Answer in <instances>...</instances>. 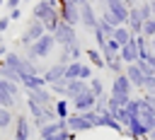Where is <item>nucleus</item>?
Returning a JSON list of instances; mask_svg holds the SVG:
<instances>
[{
  "label": "nucleus",
  "instance_id": "nucleus-2",
  "mask_svg": "<svg viewBox=\"0 0 155 140\" xmlns=\"http://www.w3.org/2000/svg\"><path fill=\"white\" fill-rule=\"evenodd\" d=\"M133 89H136V87H133V84H131V80L126 77V72H121V75H114V77H111L109 97H111L119 106H126V104L133 99V97H131V94H133Z\"/></svg>",
  "mask_w": 155,
  "mask_h": 140
},
{
  "label": "nucleus",
  "instance_id": "nucleus-44",
  "mask_svg": "<svg viewBox=\"0 0 155 140\" xmlns=\"http://www.w3.org/2000/svg\"><path fill=\"white\" fill-rule=\"evenodd\" d=\"M148 138H150V140H155V130H150V133H148Z\"/></svg>",
  "mask_w": 155,
  "mask_h": 140
},
{
  "label": "nucleus",
  "instance_id": "nucleus-30",
  "mask_svg": "<svg viewBox=\"0 0 155 140\" xmlns=\"http://www.w3.org/2000/svg\"><path fill=\"white\" fill-rule=\"evenodd\" d=\"M65 87H68V80H61V82H53V84H48V89H51L56 97H65Z\"/></svg>",
  "mask_w": 155,
  "mask_h": 140
},
{
  "label": "nucleus",
  "instance_id": "nucleus-17",
  "mask_svg": "<svg viewBox=\"0 0 155 140\" xmlns=\"http://www.w3.org/2000/svg\"><path fill=\"white\" fill-rule=\"evenodd\" d=\"M124 72H126V77L131 80V84H133L136 89H140V92L145 89V75H143V70H140L136 63H133V65H126Z\"/></svg>",
  "mask_w": 155,
  "mask_h": 140
},
{
  "label": "nucleus",
  "instance_id": "nucleus-45",
  "mask_svg": "<svg viewBox=\"0 0 155 140\" xmlns=\"http://www.w3.org/2000/svg\"><path fill=\"white\" fill-rule=\"evenodd\" d=\"M150 7H153V17H155V0H150Z\"/></svg>",
  "mask_w": 155,
  "mask_h": 140
},
{
  "label": "nucleus",
  "instance_id": "nucleus-34",
  "mask_svg": "<svg viewBox=\"0 0 155 140\" xmlns=\"http://www.w3.org/2000/svg\"><path fill=\"white\" fill-rule=\"evenodd\" d=\"M107 106H109V94H102V97H97L94 111H97V113H104V111H107Z\"/></svg>",
  "mask_w": 155,
  "mask_h": 140
},
{
  "label": "nucleus",
  "instance_id": "nucleus-32",
  "mask_svg": "<svg viewBox=\"0 0 155 140\" xmlns=\"http://www.w3.org/2000/svg\"><path fill=\"white\" fill-rule=\"evenodd\" d=\"M143 36H148V39H155V17L143 22Z\"/></svg>",
  "mask_w": 155,
  "mask_h": 140
},
{
  "label": "nucleus",
  "instance_id": "nucleus-47",
  "mask_svg": "<svg viewBox=\"0 0 155 140\" xmlns=\"http://www.w3.org/2000/svg\"><path fill=\"white\" fill-rule=\"evenodd\" d=\"M48 2H53V5H61V0H48Z\"/></svg>",
  "mask_w": 155,
  "mask_h": 140
},
{
  "label": "nucleus",
  "instance_id": "nucleus-31",
  "mask_svg": "<svg viewBox=\"0 0 155 140\" xmlns=\"http://www.w3.org/2000/svg\"><path fill=\"white\" fill-rule=\"evenodd\" d=\"M114 118L126 128V126H128V121H131V113H128V109H126V106H121V109L116 111V116H114Z\"/></svg>",
  "mask_w": 155,
  "mask_h": 140
},
{
  "label": "nucleus",
  "instance_id": "nucleus-27",
  "mask_svg": "<svg viewBox=\"0 0 155 140\" xmlns=\"http://www.w3.org/2000/svg\"><path fill=\"white\" fill-rule=\"evenodd\" d=\"M0 77H2V80H10V82H19V75H17L5 60H0Z\"/></svg>",
  "mask_w": 155,
  "mask_h": 140
},
{
  "label": "nucleus",
  "instance_id": "nucleus-26",
  "mask_svg": "<svg viewBox=\"0 0 155 140\" xmlns=\"http://www.w3.org/2000/svg\"><path fill=\"white\" fill-rule=\"evenodd\" d=\"M10 126H15V113H12V109L0 106V130H7Z\"/></svg>",
  "mask_w": 155,
  "mask_h": 140
},
{
  "label": "nucleus",
  "instance_id": "nucleus-46",
  "mask_svg": "<svg viewBox=\"0 0 155 140\" xmlns=\"http://www.w3.org/2000/svg\"><path fill=\"white\" fill-rule=\"evenodd\" d=\"M150 48H153V51H155V39H150Z\"/></svg>",
  "mask_w": 155,
  "mask_h": 140
},
{
  "label": "nucleus",
  "instance_id": "nucleus-40",
  "mask_svg": "<svg viewBox=\"0 0 155 140\" xmlns=\"http://www.w3.org/2000/svg\"><path fill=\"white\" fill-rule=\"evenodd\" d=\"M143 97H145V99H148V101H150V106H153V109H155V89H153V92H145V94H143Z\"/></svg>",
  "mask_w": 155,
  "mask_h": 140
},
{
  "label": "nucleus",
  "instance_id": "nucleus-5",
  "mask_svg": "<svg viewBox=\"0 0 155 140\" xmlns=\"http://www.w3.org/2000/svg\"><path fill=\"white\" fill-rule=\"evenodd\" d=\"M92 77H94V72H92V65L90 63L73 60V63L65 65V80H85V82H90Z\"/></svg>",
  "mask_w": 155,
  "mask_h": 140
},
{
  "label": "nucleus",
  "instance_id": "nucleus-19",
  "mask_svg": "<svg viewBox=\"0 0 155 140\" xmlns=\"http://www.w3.org/2000/svg\"><path fill=\"white\" fill-rule=\"evenodd\" d=\"M90 89V84L85 80H68V87H65V99H78L80 94H85Z\"/></svg>",
  "mask_w": 155,
  "mask_h": 140
},
{
  "label": "nucleus",
  "instance_id": "nucleus-18",
  "mask_svg": "<svg viewBox=\"0 0 155 140\" xmlns=\"http://www.w3.org/2000/svg\"><path fill=\"white\" fill-rule=\"evenodd\" d=\"M97 128H109V130H114V133H119V135H124V126L109 113V111H104V113H99L97 116Z\"/></svg>",
  "mask_w": 155,
  "mask_h": 140
},
{
  "label": "nucleus",
  "instance_id": "nucleus-7",
  "mask_svg": "<svg viewBox=\"0 0 155 140\" xmlns=\"http://www.w3.org/2000/svg\"><path fill=\"white\" fill-rule=\"evenodd\" d=\"M97 24H99V14H97L94 5H92L90 0L82 2V5H80V27L87 29V31H94Z\"/></svg>",
  "mask_w": 155,
  "mask_h": 140
},
{
  "label": "nucleus",
  "instance_id": "nucleus-21",
  "mask_svg": "<svg viewBox=\"0 0 155 140\" xmlns=\"http://www.w3.org/2000/svg\"><path fill=\"white\" fill-rule=\"evenodd\" d=\"M85 58L90 60V65H94V68H99V70L107 68V60H104V56H102L99 48H85Z\"/></svg>",
  "mask_w": 155,
  "mask_h": 140
},
{
  "label": "nucleus",
  "instance_id": "nucleus-48",
  "mask_svg": "<svg viewBox=\"0 0 155 140\" xmlns=\"http://www.w3.org/2000/svg\"><path fill=\"white\" fill-rule=\"evenodd\" d=\"M22 2H29V0H22Z\"/></svg>",
  "mask_w": 155,
  "mask_h": 140
},
{
  "label": "nucleus",
  "instance_id": "nucleus-28",
  "mask_svg": "<svg viewBox=\"0 0 155 140\" xmlns=\"http://www.w3.org/2000/svg\"><path fill=\"white\" fill-rule=\"evenodd\" d=\"M107 70H109L111 75H121V72L126 70V65L121 63V58H111V60H107Z\"/></svg>",
  "mask_w": 155,
  "mask_h": 140
},
{
  "label": "nucleus",
  "instance_id": "nucleus-10",
  "mask_svg": "<svg viewBox=\"0 0 155 140\" xmlns=\"http://www.w3.org/2000/svg\"><path fill=\"white\" fill-rule=\"evenodd\" d=\"M102 10L111 12V14H114V19L119 22V27L128 22V12H131V10L124 5V0H104V7H102Z\"/></svg>",
  "mask_w": 155,
  "mask_h": 140
},
{
  "label": "nucleus",
  "instance_id": "nucleus-38",
  "mask_svg": "<svg viewBox=\"0 0 155 140\" xmlns=\"http://www.w3.org/2000/svg\"><path fill=\"white\" fill-rule=\"evenodd\" d=\"M10 24H12L10 17H0V34H5V31L10 29Z\"/></svg>",
  "mask_w": 155,
  "mask_h": 140
},
{
  "label": "nucleus",
  "instance_id": "nucleus-20",
  "mask_svg": "<svg viewBox=\"0 0 155 140\" xmlns=\"http://www.w3.org/2000/svg\"><path fill=\"white\" fill-rule=\"evenodd\" d=\"M126 27L131 29L133 36H140V34H143V17H140V10H138V7H133V10L128 12V22H126Z\"/></svg>",
  "mask_w": 155,
  "mask_h": 140
},
{
  "label": "nucleus",
  "instance_id": "nucleus-37",
  "mask_svg": "<svg viewBox=\"0 0 155 140\" xmlns=\"http://www.w3.org/2000/svg\"><path fill=\"white\" fill-rule=\"evenodd\" d=\"M10 22H17V19H22V7H17V10H10Z\"/></svg>",
  "mask_w": 155,
  "mask_h": 140
},
{
  "label": "nucleus",
  "instance_id": "nucleus-12",
  "mask_svg": "<svg viewBox=\"0 0 155 140\" xmlns=\"http://www.w3.org/2000/svg\"><path fill=\"white\" fill-rule=\"evenodd\" d=\"M27 94V99H34L36 104H41V106H53L56 104V94L48 89V87H39V89H29V92H24Z\"/></svg>",
  "mask_w": 155,
  "mask_h": 140
},
{
  "label": "nucleus",
  "instance_id": "nucleus-36",
  "mask_svg": "<svg viewBox=\"0 0 155 140\" xmlns=\"http://www.w3.org/2000/svg\"><path fill=\"white\" fill-rule=\"evenodd\" d=\"M51 140H75V133H73V130H61V133H56Z\"/></svg>",
  "mask_w": 155,
  "mask_h": 140
},
{
  "label": "nucleus",
  "instance_id": "nucleus-15",
  "mask_svg": "<svg viewBox=\"0 0 155 140\" xmlns=\"http://www.w3.org/2000/svg\"><path fill=\"white\" fill-rule=\"evenodd\" d=\"M44 80H46V84H53V82L65 80V65L63 63H53V65L44 68Z\"/></svg>",
  "mask_w": 155,
  "mask_h": 140
},
{
  "label": "nucleus",
  "instance_id": "nucleus-11",
  "mask_svg": "<svg viewBox=\"0 0 155 140\" xmlns=\"http://www.w3.org/2000/svg\"><path fill=\"white\" fill-rule=\"evenodd\" d=\"M58 12H61V22H65V24H70V27H78V24H80V5L61 2V5H58Z\"/></svg>",
  "mask_w": 155,
  "mask_h": 140
},
{
  "label": "nucleus",
  "instance_id": "nucleus-33",
  "mask_svg": "<svg viewBox=\"0 0 155 140\" xmlns=\"http://www.w3.org/2000/svg\"><path fill=\"white\" fill-rule=\"evenodd\" d=\"M138 10H140V17H143V22H145V19H153V7H150V0L140 2V5H138Z\"/></svg>",
  "mask_w": 155,
  "mask_h": 140
},
{
  "label": "nucleus",
  "instance_id": "nucleus-9",
  "mask_svg": "<svg viewBox=\"0 0 155 140\" xmlns=\"http://www.w3.org/2000/svg\"><path fill=\"white\" fill-rule=\"evenodd\" d=\"M65 121H68V130H73L75 135H78V133H85V130H94V123H92V121H90L85 113L73 111V113H70Z\"/></svg>",
  "mask_w": 155,
  "mask_h": 140
},
{
  "label": "nucleus",
  "instance_id": "nucleus-25",
  "mask_svg": "<svg viewBox=\"0 0 155 140\" xmlns=\"http://www.w3.org/2000/svg\"><path fill=\"white\" fill-rule=\"evenodd\" d=\"M119 51H121V46H119L114 39H109L107 46L102 48V56H104V60H111V58H119Z\"/></svg>",
  "mask_w": 155,
  "mask_h": 140
},
{
  "label": "nucleus",
  "instance_id": "nucleus-22",
  "mask_svg": "<svg viewBox=\"0 0 155 140\" xmlns=\"http://www.w3.org/2000/svg\"><path fill=\"white\" fill-rule=\"evenodd\" d=\"M53 109H56V116H58V121H65L73 111V106H70V99H65V97H58L56 99V104H53Z\"/></svg>",
  "mask_w": 155,
  "mask_h": 140
},
{
  "label": "nucleus",
  "instance_id": "nucleus-43",
  "mask_svg": "<svg viewBox=\"0 0 155 140\" xmlns=\"http://www.w3.org/2000/svg\"><path fill=\"white\" fill-rule=\"evenodd\" d=\"M61 2H73V5H82V2H87V0H61Z\"/></svg>",
  "mask_w": 155,
  "mask_h": 140
},
{
  "label": "nucleus",
  "instance_id": "nucleus-4",
  "mask_svg": "<svg viewBox=\"0 0 155 140\" xmlns=\"http://www.w3.org/2000/svg\"><path fill=\"white\" fill-rule=\"evenodd\" d=\"M44 34H46V27H44L39 19H34V17H31V19L27 22L24 31L19 34V46H22V48H29V46H31L36 39H41Z\"/></svg>",
  "mask_w": 155,
  "mask_h": 140
},
{
  "label": "nucleus",
  "instance_id": "nucleus-29",
  "mask_svg": "<svg viewBox=\"0 0 155 140\" xmlns=\"http://www.w3.org/2000/svg\"><path fill=\"white\" fill-rule=\"evenodd\" d=\"M87 84H90V92H92L94 97H102V94H107V92H104V82H102V77H92Z\"/></svg>",
  "mask_w": 155,
  "mask_h": 140
},
{
  "label": "nucleus",
  "instance_id": "nucleus-16",
  "mask_svg": "<svg viewBox=\"0 0 155 140\" xmlns=\"http://www.w3.org/2000/svg\"><path fill=\"white\" fill-rule=\"evenodd\" d=\"M119 58H121V63H124V65H133V63H138V46H136V41H133V39H131L126 46H121Z\"/></svg>",
  "mask_w": 155,
  "mask_h": 140
},
{
  "label": "nucleus",
  "instance_id": "nucleus-41",
  "mask_svg": "<svg viewBox=\"0 0 155 140\" xmlns=\"http://www.w3.org/2000/svg\"><path fill=\"white\" fill-rule=\"evenodd\" d=\"M7 56V46H5V41H2V34H0V60Z\"/></svg>",
  "mask_w": 155,
  "mask_h": 140
},
{
  "label": "nucleus",
  "instance_id": "nucleus-39",
  "mask_svg": "<svg viewBox=\"0 0 155 140\" xmlns=\"http://www.w3.org/2000/svg\"><path fill=\"white\" fill-rule=\"evenodd\" d=\"M19 5H22V0H5V7L7 10H17Z\"/></svg>",
  "mask_w": 155,
  "mask_h": 140
},
{
  "label": "nucleus",
  "instance_id": "nucleus-13",
  "mask_svg": "<svg viewBox=\"0 0 155 140\" xmlns=\"http://www.w3.org/2000/svg\"><path fill=\"white\" fill-rule=\"evenodd\" d=\"M148 126L140 121V118H131L128 121V126L124 128V135L126 138H133V140H143V138H148Z\"/></svg>",
  "mask_w": 155,
  "mask_h": 140
},
{
  "label": "nucleus",
  "instance_id": "nucleus-1",
  "mask_svg": "<svg viewBox=\"0 0 155 140\" xmlns=\"http://www.w3.org/2000/svg\"><path fill=\"white\" fill-rule=\"evenodd\" d=\"M31 17H34V19H39V22L46 27V31H48V34H53V31H56V27L61 24L58 5H53V2H48V0H36V2L31 5Z\"/></svg>",
  "mask_w": 155,
  "mask_h": 140
},
{
  "label": "nucleus",
  "instance_id": "nucleus-42",
  "mask_svg": "<svg viewBox=\"0 0 155 140\" xmlns=\"http://www.w3.org/2000/svg\"><path fill=\"white\" fill-rule=\"evenodd\" d=\"M124 5H126L128 10H133V7H138V5H140V0H124Z\"/></svg>",
  "mask_w": 155,
  "mask_h": 140
},
{
  "label": "nucleus",
  "instance_id": "nucleus-6",
  "mask_svg": "<svg viewBox=\"0 0 155 140\" xmlns=\"http://www.w3.org/2000/svg\"><path fill=\"white\" fill-rule=\"evenodd\" d=\"M75 29H78V27H70V24L61 22V24L56 27V31H53V36H56V43H58L61 48H68V46L78 43V31H75Z\"/></svg>",
  "mask_w": 155,
  "mask_h": 140
},
{
  "label": "nucleus",
  "instance_id": "nucleus-35",
  "mask_svg": "<svg viewBox=\"0 0 155 140\" xmlns=\"http://www.w3.org/2000/svg\"><path fill=\"white\" fill-rule=\"evenodd\" d=\"M97 27H99V29H102L109 39H111V34H114V29H116L114 24H109V22H107V19H102V17H99V24H97Z\"/></svg>",
  "mask_w": 155,
  "mask_h": 140
},
{
  "label": "nucleus",
  "instance_id": "nucleus-23",
  "mask_svg": "<svg viewBox=\"0 0 155 140\" xmlns=\"http://www.w3.org/2000/svg\"><path fill=\"white\" fill-rule=\"evenodd\" d=\"M19 84H22L24 92H29V89H39V87H48L46 80H44V75H29V77H24Z\"/></svg>",
  "mask_w": 155,
  "mask_h": 140
},
{
  "label": "nucleus",
  "instance_id": "nucleus-14",
  "mask_svg": "<svg viewBox=\"0 0 155 140\" xmlns=\"http://www.w3.org/2000/svg\"><path fill=\"white\" fill-rule=\"evenodd\" d=\"M94 104H97V97L87 89L85 94H80L78 99H73L70 101V106H73V111H78V113H82V111H92L94 109Z\"/></svg>",
  "mask_w": 155,
  "mask_h": 140
},
{
  "label": "nucleus",
  "instance_id": "nucleus-24",
  "mask_svg": "<svg viewBox=\"0 0 155 140\" xmlns=\"http://www.w3.org/2000/svg\"><path fill=\"white\" fill-rule=\"evenodd\" d=\"M111 39L119 43V46H126L131 39H133V34H131V29L126 27V24H121V27H116L114 29V34H111Z\"/></svg>",
  "mask_w": 155,
  "mask_h": 140
},
{
  "label": "nucleus",
  "instance_id": "nucleus-3",
  "mask_svg": "<svg viewBox=\"0 0 155 140\" xmlns=\"http://www.w3.org/2000/svg\"><path fill=\"white\" fill-rule=\"evenodd\" d=\"M53 48H56V36L53 34H44L41 39H36L29 48H24V56L29 58V60H34V63H39L41 58H48L51 53H53Z\"/></svg>",
  "mask_w": 155,
  "mask_h": 140
},
{
  "label": "nucleus",
  "instance_id": "nucleus-8",
  "mask_svg": "<svg viewBox=\"0 0 155 140\" xmlns=\"http://www.w3.org/2000/svg\"><path fill=\"white\" fill-rule=\"evenodd\" d=\"M15 133H12V138L15 140H29L31 138V118L27 116V113H15Z\"/></svg>",
  "mask_w": 155,
  "mask_h": 140
}]
</instances>
